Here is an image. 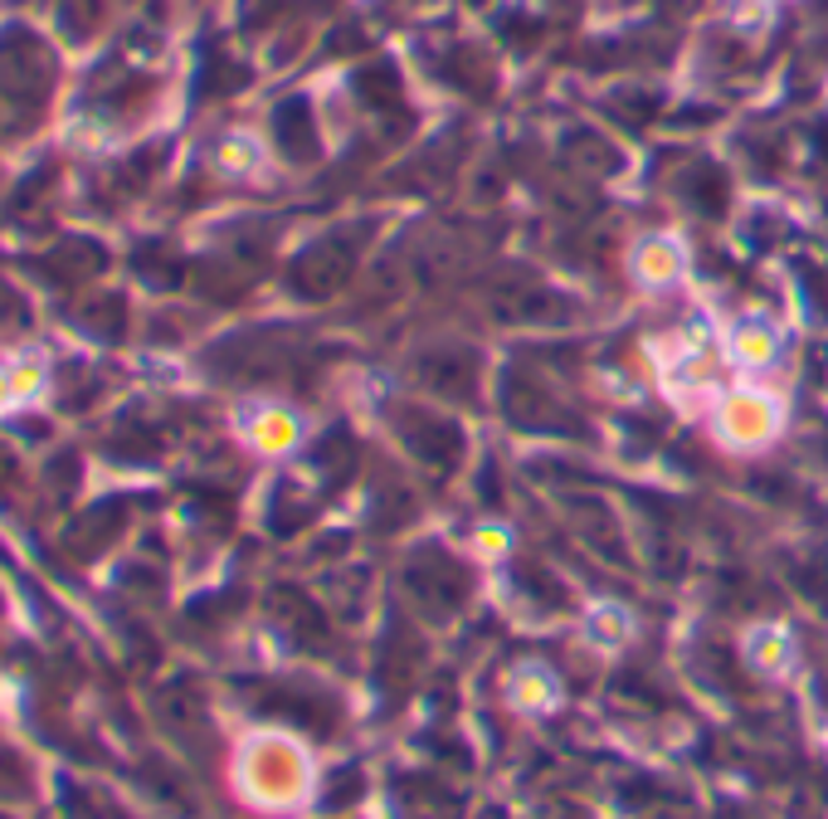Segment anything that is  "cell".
<instances>
[{"label": "cell", "instance_id": "3", "mask_svg": "<svg viewBox=\"0 0 828 819\" xmlns=\"http://www.w3.org/2000/svg\"><path fill=\"white\" fill-rule=\"evenodd\" d=\"M687 268H692V250L683 234H673V230L643 234L629 250V274L643 294H667V288H677L687 278Z\"/></svg>", "mask_w": 828, "mask_h": 819}, {"label": "cell", "instance_id": "2", "mask_svg": "<svg viewBox=\"0 0 828 819\" xmlns=\"http://www.w3.org/2000/svg\"><path fill=\"white\" fill-rule=\"evenodd\" d=\"M721 356L731 372L741 376H765L785 362V332L770 312H741L721 336Z\"/></svg>", "mask_w": 828, "mask_h": 819}, {"label": "cell", "instance_id": "4", "mask_svg": "<svg viewBox=\"0 0 828 819\" xmlns=\"http://www.w3.org/2000/svg\"><path fill=\"white\" fill-rule=\"evenodd\" d=\"M302 434H308V424H302V414L288 410V406L258 410V420L249 424V440L264 449V454H292V449L302 444Z\"/></svg>", "mask_w": 828, "mask_h": 819}, {"label": "cell", "instance_id": "8", "mask_svg": "<svg viewBox=\"0 0 828 819\" xmlns=\"http://www.w3.org/2000/svg\"><path fill=\"white\" fill-rule=\"evenodd\" d=\"M507 546H512V532H507V527H497V522H483L478 532H473V552H478V556H503Z\"/></svg>", "mask_w": 828, "mask_h": 819}, {"label": "cell", "instance_id": "5", "mask_svg": "<svg viewBox=\"0 0 828 819\" xmlns=\"http://www.w3.org/2000/svg\"><path fill=\"white\" fill-rule=\"evenodd\" d=\"M512 698H517L527 712H547L551 702H555V683L547 678V673L527 668V673H521V678L512 683Z\"/></svg>", "mask_w": 828, "mask_h": 819}, {"label": "cell", "instance_id": "10", "mask_svg": "<svg viewBox=\"0 0 828 819\" xmlns=\"http://www.w3.org/2000/svg\"><path fill=\"white\" fill-rule=\"evenodd\" d=\"M765 5H780V0H765Z\"/></svg>", "mask_w": 828, "mask_h": 819}, {"label": "cell", "instance_id": "7", "mask_svg": "<svg viewBox=\"0 0 828 819\" xmlns=\"http://www.w3.org/2000/svg\"><path fill=\"white\" fill-rule=\"evenodd\" d=\"M726 15H731V25L741 30V35H760V30L770 25V15H775V5H765V0H731Z\"/></svg>", "mask_w": 828, "mask_h": 819}, {"label": "cell", "instance_id": "6", "mask_svg": "<svg viewBox=\"0 0 828 819\" xmlns=\"http://www.w3.org/2000/svg\"><path fill=\"white\" fill-rule=\"evenodd\" d=\"M258 162H264V147H258L254 137H230V142L220 147V166H224V171H234V176L254 171Z\"/></svg>", "mask_w": 828, "mask_h": 819}, {"label": "cell", "instance_id": "1", "mask_svg": "<svg viewBox=\"0 0 828 819\" xmlns=\"http://www.w3.org/2000/svg\"><path fill=\"white\" fill-rule=\"evenodd\" d=\"M711 440L731 454H765L785 434L790 406L775 386H760L755 376H741L736 386H721L707 410Z\"/></svg>", "mask_w": 828, "mask_h": 819}, {"label": "cell", "instance_id": "9", "mask_svg": "<svg viewBox=\"0 0 828 819\" xmlns=\"http://www.w3.org/2000/svg\"><path fill=\"white\" fill-rule=\"evenodd\" d=\"M755 664L765 673H780V664H790V644H780L775 634L770 639H755Z\"/></svg>", "mask_w": 828, "mask_h": 819}]
</instances>
